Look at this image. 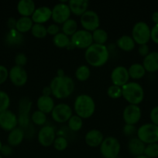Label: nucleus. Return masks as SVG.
Segmentation results:
<instances>
[{
  "mask_svg": "<svg viewBox=\"0 0 158 158\" xmlns=\"http://www.w3.org/2000/svg\"><path fill=\"white\" fill-rule=\"evenodd\" d=\"M53 43L57 48H60V49L67 48L68 49V46L71 45V37L60 32L53 37Z\"/></svg>",
  "mask_w": 158,
  "mask_h": 158,
  "instance_id": "c756f323",
  "label": "nucleus"
},
{
  "mask_svg": "<svg viewBox=\"0 0 158 158\" xmlns=\"http://www.w3.org/2000/svg\"><path fill=\"white\" fill-rule=\"evenodd\" d=\"M73 116V110L68 103H60L55 105L51 112V117L58 123H66Z\"/></svg>",
  "mask_w": 158,
  "mask_h": 158,
  "instance_id": "9b49d317",
  "label": "nucleus"
},
{
  "mask_svg": "<svg viewBox=\"0 0 158 158\" xmlns=\"http://www.w3.org/2000/svg\"><path fill=\"white\" fill-rule=\"evenodd\" d=\"M74 111L75 114L82 119L91 117L95 111V102L88 94H80L74 102Z\"/></svg>",
  "mask_w": 158,
  "mask_h": 158,
  "instance_id": "7ed1b4c3",
  "label": "nucleus"
},
{
  "mask_svg": "<svg viewBox=\"0 0 158 158\" xmlns=\"http://www.w3.org/2000/svg\"><path fill=\"white\" fill-rule=\"evenodd\" d=\"M49 86L53 97L58 100H63L72 94L75 84L71 77L65 75L64 77L56 76L52 79Z\"/></svg>",
  "mask_w": 158,
  "mask_h": 158,
  "instance_id": "f257e3e1",
  "label": "nucleus"
},
{
  "mask_svg": "<svg viewBox=\"0 0 158 158\" xmlns=\"http://www.w3.org/2000/svg\"><path fill=\"white\" fill-rule=\"evenodd\" d=\"M122 97L129 104L139 105L144 99V89L137 82H129L122 87Z\"/></svg>",
  "mask_w": 158,
  "mask_h": 158,
  "instance_id": "20e7f679",
  "label": "nucleus"
},
{
  "mask_svg": "<svg viewBox=\"0 0 158 158\" xmlns=\"http://www.w3.org/2000/svg\"><path fill=\"white\" fill-rule=\"evenodd\" d=\"M99 150L104 158H117L121 151L120 142L114 137H107L104 138Z\"/></svg>",
  "mask_w": 158,
  "mask_h": 158,
  "instance_id": "423d86ee",
  "label": "nucleus"
},
{
  "mask_svg": "<svg viewBox=\"0 0 158 158\" xmlns=\"http://www.w3.org/2000/svg\"><path fill=\"white\" fill-rule=\"evenodd\" d=\"M80 23L83 29L92 32L99 28L100 19L97 12L88 9L80 16Z\"/></svg>",
  "mask_w": 158,
  "mask_h": 158,
  "instance_id": "f8f14e48",
  "label": "nucleus"
},
{
  "mask_svg": "<svg viewBox=\"0 0 158 158\" xmlns=\"http://www.w3.org/2000/svg\"><path fill=\"white\" fill-rule=\"evenodd\" d=\"M150 52V48H149V46L147 44L140 45V46H139V48H138V53H139V56L145 57L147 56Z\"/></svg>",
  "mask_w": 158,
  "mask_h": 158,
  "instance_id": "de8ad7c7",
  "label": "nucleus"
},
{
  "mask_svg": "<svg viewBox=\"0 0 158 158\" xmlns=\"http://www.w3.org/2000/svg\"><path fill=\"white\" fill-rule=\"evenodd\" d=\"M110 78L112 85L122 87L124 85L129 82L130 77L129 75L128 68L123 66H116L112 70Z\"/></svg>",
  "mask_w": 158,
  "mask_h": 158,
  "instance_id": "2eb2a0df",
  "label": "nucleus"
},
{
  "mask_svg": "<svg viewBox=\"0 0 158 158\" xmlns=\"http://www.w3.org/2000/svg\"><path fill=\"white\" fill-rule=\"evenodd\" d=\"M150 40L156 44H158V24H155L150 29Z\"/></svg>",
  "mask_w": 158,
  "mask_h": 158,
  "instance_id": "49530a36",
  "label": "nucleus"
},
{
  "mask_svg": "<svg viewBox=\"0 0 158 158\" xmlns=\"http://www.w3.org/2000/svg\"><path fill=\"white\" fill-rule=\"evenodd\" d=\"M136 132H137V128L135 125L125 124L122 128V133L125 137H132L136 134Z\"/></svg>",
  "mask_w": 158,
  "mask_h": 158,
  "instance_id": "a19ab883",
  "label": "nucleus"
},
{
  "mask_svg": "<svg viewBox=\"0 0 158 158\" xmlns=\"http://www.w3.org/2000/svg\"><path fill=\"white\" fill-rule=\"evenodd\" d=\"M46 31H47L48 35L54 36V35H56L57 34H58L59 32H60V27L59 26V25L53 23V24L49 25V26L46 27Z\"/></svg>",
  "mask_w": 158,
  "mask_h": 158,
  "instance_id": "37998d69",
  "label": "nucleus"
},
{
  "mask_svg": "<svg viewBox=\"0 0 158 158\" xmlns=\"http://www.w3.org/2000/svg\"><path fill=\"white\" fill-rule=\"evenodd\" d=\"M102 158H104V157H102Z\"/></svg>",
  "mask_w": 158,
  "mask_h": 158,
  "instance_id": "13d9d810",
  "label": "nucleus"
},
{
  "mask_svg": "<svg viewBox=\"0 0 158 158\" xmlns=\"http://www.w3.org/2000/svg\"><path fill=\"white\" fill-rule=\"evenodd\" d=\"M141 116L142 111L139 105H127L122 112V119L125 124L136 125L140 120Z\"/></svg>",
  "mask_w": 158,
  "mask_h": 158,
  "instance_id": "4468645a",
  "label": "nucleus"
},
{
  "mask_svg": "<svg viewBox=\"0 0 158 158\" xmlns=\"http://www.w3.org/2000/svg\"><path fill=\"white\" fill-rule=\"evenodd\" d=\"M136 137L146 145L158 142V126L152 123H144L137 129Z\"/></svg>",
  "mask_w": 158,
  "mask_h": 158,
  "instance_id": "39448f33",
  "label": "nucleus"
},
{
  "mask_svg": "<svg viewBox=\"0 0 158 158\" xmlns=\"http://www.w3.org/2000/svg\"><path fill=\"white\" fill-rule=\"evenodd\" d=\"M30 120L33 122V124L37 125V126L43 127L45 123H46L47 117H46V114L37 110L33 111V114H31Z\"/></svg>",
  "mask_w": 158,
  "mask_h": 158,
  "instance_id": "72a5a7b5",
  "label": "nucleus"
},
{
  "mask_svg": "<svg viewBox=\"0 0 158 158\" xmlns=\"http://www.w3.org/2000/svg\"><path fill=\"white\" fill-rule=\"evenodd\" d=\"M57 77H64V76H65V73H64V69H57Z\"/></svg>",
  "mask_w": 158,
  "mask_h": 158,
  "instance_id": "864d4df0",
  "label": "nucleus"
},
{
  "mask_svg": "<svg viewBox=\"0 0 158 158\" xmlns=\"http://www.w3.org/2000/svg\"><path fill=\"white\" fill-rule=\"evenodd\" d=\"M107 95L111 99H119L122 97V87L111 85L107 89Z\"/></svg>",
  "mask_w": 158,
  "mask_h": 158,
  "instance_id": "ea45409f",
  "label": "nucleus"
},
{
  "mask_svg": "<svg viewBox=\"0 0 158 158\" xmlns=\"http://www.w3.org/2000/svg\"><path fill=\"white\" fill-rule=\"evenodd\" d=\"M37 110L44 114H51L55 106V103L53 97L41 95L37 100Z\"/></svg>",
  "mask_w": 158,
  "mask_h": 158,
  "instance_id": "b1692460",
  "label": "nucleus"
},
{
  "mask_svg": "<svg viewBox=\"0 0 158 158\" xmlns=\"http://www.w3.org/2000/svg\"><path fill=\"white\" fill-rule=\"evenodd\" d=\"M52 16V9L48 6H43L37 8L31 16L33 23L43 24L49 21Z\"/></svg>",
  "mask_w": 158,
  "mask_h": 158,
  "instance_id": "a211bd4d",
  "label": "nucleus"
},
{
  "mask_svg": "<svg viewBox=\"0 0 158 158\" xmlns=\"http://www.w3.org/2000/svg\"><path fill=\"white\" fill-rule=\"evenodd\" d=\"M25 132L22 128L20 127H17L15 129L11 131L8 135L7 142L9 146L17 147L21 144L22 142L23 141V139L25 138Z\"/></svg>",
  "mask_w": 158,
  "mask_h": 158,
  "instance_id": "393cba45",
  "label": "nucleus"
},
{
  "mask_svg": "<svg viewBox=\"0 0 158 158\" xmlns=\"http://www.w3.org/2000/svg\"><path fill=\"white\" fill-rule=\"evenodd\" d=\"M5 41L8 46H17L21 45L24 41L23 34L20 33L15 29H9V32L6 35Z\"/></svg>",
  "mask_w": 158,
  "mask_h": 158,
  "instance_id": "a878e982",
  "label": "nucleus"
},
{
  "mask_svg": "<svg viewBox=\"0 0 158 158\" xmlns=\"http://www.w3.org/2000/svg\"><path fill=\"white\" fill-rule=\"evenodd\" d=\"M116 45L124 52H131L136 47V43L131 35H122L116 41Z\"/></svg>",
  "mask_w": 158,
  "mask_h": 158,
  "instance_id": "bb28decb",
  "label": "nucleus"
},
{
  "mask_svg": "<svg viewBox=\"0 0 158 158\" xmlns=\"http://www.w3.org/2000/svg\"><path fill=\"white\" fill-rule=\"evenodd\" d=\"M128 72L129 77L133 80H140L145 76L146 69L141 63H133L128 68Z\"/></svg>",
  "mask_w": 158,
  "mask_h": 158,
  "instance_id": "c85d7f7f",
  "label": "nucleus"
},
{
  "mask_svg": "<svg viewBox=\"0 0 158 158\" xmlns=\"http://www.w3.org/2000/svg\"><path fill=\"white\" fill-rule=\"evenodd\" d=\"M0 153H1V155L2 156V157L3 156H4V157H9V156L12 154V147L9 146V144L2 145L1 151H0Z\"/></svg>",
  "mask_w": 158,
  "mask_h": 158,
  "instance_id": "09e8293b",
  "label": "nucleus"
},
{
  "mask_svg": "<svg viewBox=\"0 0 158 158\" xmlns=\"http://www.w3.org/2000/svg\"><path fill=\"white\" fill-rule=\"evenodd\" d=\"M18 125V117L12 110L4 111L0 114V127L5 131L10 132Z\"/></svg>",
  "mask_w": 158,
  "mask_h": 158,
  "instance_id": "f3484780",
  "label": "nucleus"
},
{
  "mask_svg": "<svg viewBox=\"0 0 158 158\" xmlns=\"http://www.w3.org/2000/svg\"></svg>",
  "mask_w": 158,
  "mask_h": 158,
  "instance_id": "bf43d9fd",
  "label": "nucleus"
},
{
  "mask_svg": "<svg viewBox=\"0 0 158 158\" xmlns=\"http://www.w3.org/2000/svg\"><path fill=\"white\" fill-rule=\"evenodd\" d=\"M78 30V24L77 21L73 19H69L61 26V32L69 37L72 36Z\"/></svg>",
  "mask_w": 158,
  "mask_h": 158,
  "instance_id": "7c9ffc66",
  "label": "nucleus"
},
{
  "mask_svg": "<svg viewBox=\"0 0 158 158\" xmlns=\"http://www.w3.org/2000/svg\"><path fill=\"white\" fill-rule=\"evenodd\" d=\"M0 158H3V157L1 155V154H0Z\"/></svg>",
  "mask_w": 158,
  "mask_h": 158,
  "instance_id": "4d7b16f0",
  "label": "nucleus"
},
{
  "mask_svg": "<svg viewBox=\"0 0 158 158\" xmlns=\"http://www.w3.org/2000/svg\"><path fill=\"white\" fill-rule=\"evenodd\" d=\"M2 143L1 140H0V151H1V149H2Z\"/></svg>",
  "mask_w": 158,
  "mask_h": 158,
  "instance_id": "6e6d98bb",
  "label": "nucleus"
},
{
  "mask_svg": "<svg viewBox=\"0 0 158 158\" xmlns=\"http://www.w3.org/2000/svg\"><path fill=\"white\" fill-rule=\"evenodd\" d=\"M9 78V70L5 66L0 65V85L4 83Z\"/></svg>",
  "mask_w": 158,
  "mask_h": 158,
  "instance_id": "c03bdc74",
  "label": "nucleus"
},
{
  "mask_svg": "<svg viewBox=\"0 0 158 158\" xmlns=\"http://www.w3.org/2000/svg\"><path fill=\"white\" fill-rule=\"evenodd\" d=\"M91 77V69L86 65L79 66L75 70V77L78 81L85 82Z\"/></svg>",
  "mask_w": 158,
  "mask_h": 158,
  "instance_id": "473e14b6",
  "label": "nucleus"
},
{
  "mask_svg": "<svg viewBox=\"0 0 158 158\" xmlns=\"http://www.w3.org/2000/svg\"><path fill=\"white\" fill-rule=\"evenodd\" d=\"M54 149L57 151H64L68 148V141L66 137L63 136H59L56 137L54 143H53Z\"/></svg>",
  "mask_w": 158,
  "mask_h": 158,
  "instance_id": "4c0bfd02",
  "label": "nucleus"
},
{
  "mask_svg": "<svg viewBox=\"0 0 158 158\" xmlns=\"http://www.w3.org/2000/svg\"><path fill=\"white\" fill-rule=\"evenodd\" d=\"M32 105L33 103L31 100L26 97H22L19 102L18 125L23 131H25L29 126L30 123L29 113L32 108Z\"/></svg>",
  "mask_w": 158,
  "mask_h": 158,
  "instance_id": "0eeeda50",
  "label": "nucleus"
},
{
  "mask_svg": "<svg viewBox=\"0 0 158 158\" xmlns=\"http://www.w3.org/2000/svg\"><path fill=\"white\" fill-rule=\"evenodd\" d=\"M16 20L13 17H10L7 21V26L9 29H13L15 28V24H16Z\"/></svg>",
  "mask_w": 158,
  "mask_h": 158,
  "instance_id": "8fccbe9b",
  "label": "nucleus"
},
{
  "mask_svg": "<svg viewBox=\"0 0 158 158\" xmlns=\"http://www.w3.org/2000/svg\"><path fill=\"white\" fill-rule=\"evenodd\" d=\"M85 59L88 65L99 68L106 64L109 59V51L105 45L93 43L85 52Z\"/></svg>",
  "mask_w": 158,
  "mask_h": 158,
  "instance_id": "f03ea898",
  "label": "nucleus"
},
{
  "mask_svg": "<svg viewBox=\"0 0 158 158\" xmlns=\"http://www.w3.org/2000/svg\"><path fill=\"white\" fill-rule=\"evenodd\" d=\"M71 14L77 16H81L88 10L89 2L88 0H70L68 2Z\"/></svg>",
  "mask_w": 158,
  "mask_h": 158,
  "instance_id": "aec40b11",
  "label": "nucleus"
},
{
  "mask_svg": "<svg viewBox=\"0 0 158 158\" xmlns=\"http://www.w3.org/2000/svg\"><path fill=\"white\" fill-rule=\"evenodd\" d=\"M68 128L73 132H77L81 131L83 127V119L81 118L80 117L73 114L72 117L69 119L68 121Z\"/></svg>",
  "mask_w": 158,
  "mask_h": 158,
  "instance_id": "f704fd0d",
  "label": "nucleus"
},
{
  "mask_svg": "<svg viewBox=\"0 0 158 158\" xmlns=\"http://www.w3.org/2000/svg\"><path fill=\"white\" fill-rule=\"evenodd\" d=\"M146 144L143 143L137 137H132L128 142L127 148L129 154L134 157L143 155L145 151Z\"/></svg>",
  "mask_w": 158,
  "mask_h": 158,
  "instance_id": "412c9836",
  "label": "nucleus"
},
{
  "mask_svg": "<svg viewBox=\"0 0 158 158\" xmlns=\"http://www.w3.org/2000/svg\"><path fill=\"white\" fill-rule=\"evenodd\" d=\"M9 78L14 86L21 87L27 82L28 74L24 68L15 65L9 71Z\"/></svg>",
  "mask_w": 158,
  "mask_h": 158,
  "instance_id": "dca6fc26",
  "label": "nucleus"
},
{
  "mask_svg": "<svg viewBox=\"0 0 158 158\" xmlns=\"http://www.w3.org/2000/svg\"><path fill=\"white\" fill-rule=\"evenodd\" d=\"M133 158H149V157H146L145 155H141V156H139V157H133Z\"/></svg>",
  "mask_w": 158,
  "mask_h": 158,
  "instance_id": "5fc2aeb1",
  "label": "nucleus"
},
{
  "mask_svg": "<svg viewBox=\"0 0 158 158\" xmlns=\"http://www.w3.org/2000/svg\"><path fill=\"white\" fill-rule=\"evenodd\" d=\"M104 140V135L99 130H90L85 134V140L86 144L90 148H98L100 147L101 143Z\"/></svg>",
  "mask_w": 158,
  "mask_h": 158,
  "instance_id": "6ab92c4d",
  "label": "nucleus"
},
{
  "mask_svg": "<svg viewBox=\"0 0 158 158\" xmlns=\"http://www.w3.org/2000/svg\"><path fill=\"white\" fill-rule=\"evenodd\" d=\"M150 28L145 22H137L132 29V38L136 44H147L150 40Z\"/></svg>",
  "mask_w": 158,
  "mask_h": 158,
  "instance_id": "6e6552de",
  "label": "nucleus"
},
{
  "mask_svg": "<svg viewBox=\"0 0 158 158\" xmlns=\"http://www.w3.org/2000/svg\"><path fill=\"white\" fill-rule=\"evenodd\" d=\"M37 9L33 0H20L17 3V12L23 17H31Z\"/></svg>",
  "mask_w": 158,
  "mask_h": 158,
  "instance_id": "4be33fe9",
  "label": "nucleus"
},
{
  "mask_svg": "<svg viewBox=\"0 0 158 158\" xmlns=\"http://www.w3.org/2000/svg\"><path fill=\"white\" fill-rule=\"evenodd\" d=\"M52 19L55 24L62 25L67 20L71 19V12L70 10L68 2H60L53 7Z\"/></svg>",
  "mask_w": 158,
  "mask_h": 158,
  "instance_id": "1a4fd4ad",
  "label": "nucleus"
},
{
  "mask_svg": "<svg viewBox=\"0 0 158 158\" xmlns=\"http://www.w3.org/2000/svg\"><path fill=\"white\" fill-rule=\"evenodd\" d=\"M71 43L74 48L87 49L93 44L91 32L85 29H78L72 36H71Z\"/></svg>",
  "mask_w": 158,
  "mask_h": 158,
  "instance_id": "9d476101",
  "label": "nucleus"
},
{
  "mask_svg": "<svg viewBox=\"0 0 158 158\" xmlns=\"http://www.w3.org/2000/svg\"><path fill=\"white\" fill-rule=\"evenodd\" d=\"M152 21L155 24H158V11H156L152 14Z\"/></svg>",
  "mask_w": 158,
  "mask_h": 158,
  "instance_id": "603ef678",
  "label": "nucleus"
},
{
  "mask_svg": "<svg viewBox=\"0 0 158 158\" xmlns=\"http://www.w3.org/2000/svg\"><path fill=\"white\" fill-rule=\"evenodd\" d=\"M33 24L34 23L31 17L21 16L16 20V24H15V29L18 32H20V33L24 34L31 30Z\"/></svg>",
  "mask_w": 158,
  "mask_h": 158,
  "instance_id": "cd10ccee",
  "label": "nucleus"
},
{
  "mask_svg": "<svg viewBox=\"0 0 158 158\" xmlns=\"http://www.w3.org/2000/svg\"><path fill=\"white\" fill-rule=\"evenodd\" d=\"M42 95L51 97V95H52V91H51L50 86H46L42 89Z\"/></svg>",
  "mask_w": 158,
  "mask_h": 158,
  "instance_id": "3c124183",
  "label": "nucleus"
},
{
  "mask_svg": "<svg viewBox=\"0 0 158 158\" xmlns=\"http://www.w3.org/2000/svg\"><path fill=\"white\" fill-rule=\"evenodd\" d=\"M142 65L147 72L154 73L158 71V52H150L143 58Z\"/></svg>",
  "mask_w": 158,
  "mask_h": 158,
  "instance_id": "5701e85b",
  "label": "nucleus"
},
{
  "mask_svg": "<svg viewBox=\"0 0 158 158\" xmlns=\"http://www.w3.org/2000/svg\"><path fill=\"white\" fill-rule=\"evenodd\" d=\"M30 32L33 36L37 39H44L48 35L46 27L43 24L34 23Z\"/></svg>",
  "mask_w": 158,
  "mask_h": 158,
  "instance_id": "c9c22d12",
  "label": "nucleus"
},
{
  "mask_svg": "<svg viewBox=\"0 0 158 158\" xmlns=\"http://www.w3.org/2000/svg\"><path fill=\"white\" fill-rule=\"evenodd\" d=\"M149 158H156L158 157V143H150L146 145L144 154Z\"/></svg>",
  "mask_w": 158,
  "mask_h": 158,
  "instance_id": "58836bf2",
  "label": "nucleus"
},
{
  "mask_svg": "<svg viewBox=\"0 0 158 158\" xmlns=\"http://www.w3.org/2000/svg\"><path fill=\"white\" fill-rule=\"evenodd\" d=\"M27 57L23 52L17 53L15 56V66L23 67L27 63Z\"/></svg>",
  "mask_w": 158,
  "mask_h": 158,
  "instance_id": "79ce46f5",
  "label": "nucleus"
},
{
  "mask_svg": "<svg viewBox=\"0 0 158 158\" xmlns=\"http://www.w3.org/2000/svg\"><path fill=\"white\" fill-rule=\"evenodd\" d=\"M10 105V97L3 90H0V114L9 110Z\"/></svg>",
  "mask_w": 158,
  "mask_h": 158,
  "instance_id": "e433bc0d",
  "label": "nucleus"
},
{
  "mask_svg": "<svg viewBox=\"0 0 158 158\" xmlns=\"http://www.w3.org/2000/svg\"><path fill=\"white\" fill-rule=\"evenodd\" d=\"M93 39V43L99 45H105L106 42L108 41V35L106 31L103 29H97L94 32H91Z\"/></svg>",
  "mask_w": 158,
  "mask_h": 158,
  "instance_id": "2f4dec72",
  "label": "nucleus"
},
{
  "mask_svg": "<svg viewBox=\"0 0 158 158\" xmlns=\"http://www.w3.org/2000/svg\"><path fill=\"white\" fill-rule=\"evenodd\" d=\"M150 119L151 123L158 126V106H154L150 113Z\"/></svg>",
  "mask_w": 158,
  "mask_h": 158,
  "instance_id": "a18cd8bd",
  "label": "nucleus"
},
{
  "mask_svg": "<svg viewBox=\"0 0 158 158\" xmlns=\"http://www.w3.org/2000/svg\"><path fill=\"white\" fill-rule=\"evenodd\" d=\"M56 137L55 129L50 125H44L42 127L37 134V140L39 143L44 148L53 145Z\"/></svg>",
  "mask_w": 158,
  "mask_h": 158,
  "instance_id": "ddd939ff",
  "label": "nucleus"
}]
</instances>
